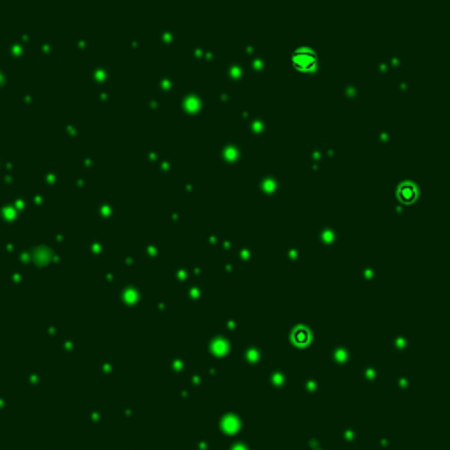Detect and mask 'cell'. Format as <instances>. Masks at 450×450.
<instances>
[{
  "label": "cell",
  "mask_w": 450,
  "mask_h": 450,
  "mask_svg": "<svg viewBox=\"0 0 450 450\" xmlns=\"http://www.w3.org/2000/svg\"><path fill=\"white\" fill-rule=\"evenodd\" d=\"M266 69H268V62L262 55H253L252 58H248V63H246V71L252 72L253 76L261 78V76L266 74Z\"/></svg>",
  "instance_id": "cell-17"
},
{
  "label": "cell",
  "mask_w": 450,
  "mask_h": 450,
  "mask_svg": "<svg viewBox=\"0 0 450 450\" xmlns=\"http://www.w3.org/2000/svg\"><path fill=\"white\" fill-rule=\"evenodd\" d=\"M142 301H144V288H142L141 285L131 281V283L123 285V287L120 288L118 303L122 308H125V310L135 308V306L141 304Z\"/></svg>",
  "instance_id": "cell-3"
},
{
  "label": "cell",
  "mask_w": 450,
  "mask_h": 450,
  "mask_svg": "<svg viewBox=\"0 0 450 450\" xmlns=\"http://www.w3.org/2000/svg\"><path fill=\"white\" fill-rule=\"evenodd\" d=\"M304 246L301 245V243H290V245L285 246L283 253H281V257H283L285 262H290V264H294V262H299L301 259L304 257Z\"/></svg>",
  "instance_id": "cell-16"
},
{
  "label": "cell",
  "mask_w": 450,
  "mask_h": 450,
  "mask_svg": "<svg viewBox=\"0 0 450 450\" xmlns=\"http://www.w3.org/2000/svg\"><path fill=\"white\" fill-rule=\"evenodd\" d=\"M320 151L324 158H334L338 155V148L334 144H320Z\"/></svg>",
  "instance_id": "cell-40"
},
{
  "label": "cell",
  "mask_w": 450,
  "mask_h": 450,
  "mask_svg": "<svg viewBox=\"0 0 450 450\" xmlns=\"http://www.w3.org/2000/svg\"><path fill=\"white\" fill-rule=\"evenodd\" d=\"M262 357H264V352H262V347L261 345H248V347L245 348V360L250 364H255L259 362V360H262Z\"/></svg>",
  "instance_id": "cell-25"
},
{
  "label": "cell",
  "mask_w": 450,
  "mask_h": 450,
  "mask_svg": "<svg viewBox=\"0 0 450 450\" xmlns=\"http://www.w3.org/2000/svg\"><path fill=\"white\" fill-rule=\"evenodd\" d=\"M160 106H162V99H160V95H150V97L146 99V107L150 111L160 109Z\"/></svg>",
  "instance_id": "cell-42"
},
{
  "label": "cell",
  "mask_w": 450,
  "mask_h": 450,
  "mask_svg": "<svg viewBox=\"0 0 450 450\" xmlns=\"http://www.w3.org/2000/svg\"><path fill=\"white\" fill-rule=\"evenodd\" d=\"M241 123L252 135H264L271 129V118L266 113H255L250 107H245L241 113Z\"/></svg>",
  "instance_id": "cell-2"
},
{
  "label": "cell",
  "mask_w": 450,
  "mask_h": 450,
  "mask_svg": "<svg viewBox=\"0 0 450 450\" xmlns=\"http://www.w3.org/2000/svg\"><path fill=\"white\" fill-rule=\"evenodd\" d=\"M315 243L318 246H332L336 241L340 239V234L332 224H322L315 229Z\"/></svg>",
  "instance_id": "cell-9"
},
{
  "label": "cell",
  "mask_w": 450,
  "mask_h": 450,
  "mask_svg": "<svg viewBox=\"0 0 450 450\" xmlns=\"http://www.w3.org/2000/svg\"><path fill=\"white\" fill-rule=\"evenodd\" d=\"M322 164H324V157H322V151H320V144L313 146L308 153V171L310 173H320L322 169Z\"/></svg>",
  "instance_id": "cell-20"
},
{
  "label": "cell",
  "mask_w": 450,
  "mask_h": 450,
  "mask_svg": "<svg viewBox=\"0 0 450 450\" xmlns=\"http://www.w3.org/2000/svg\"><path fill=\"white\" fill-rule=\"evenodd\" d=\"M95 215L100 220H111L116 215V208L111 201H99L95 204Z\"/></svg>",
  "instance_id": "cell-21"
},
{
  "label": "cell",
  "mask_w": 450,
  "mask_h": 450,
  "mask_svg": "<svg viewBox=\"0 0 450 450\" xmlns=\"http://www.w3.org/2000/svg\"><path fill=\"white\" fill-rule=\"evenodd\" d=\"M204 51H206V44L199 43V41L192 43L190 44V47H188V55L192 56L194 60H197V62H202V58H204Z\"/></svg>",
  "instance_id": "cell-29"
},
{
  "label": "cell",
  "mask_w": 450,
  "mask_h": 450,
  "mask_svg": "<svg viewBox=\"0 0 450 450\" xmlns=\"http://www.w3.org/2000/svg\"><path fill=\"white\" fill-rule=\"evenodd\" d=\"M257 47H259V44L255 43V41H243L241 43V47H239V53L243 56H246V58H252L253 55H257Z\"/></svg>",
  "instance_id": "cell-31"
},
{
  "label": "cell",
  "mask_w": 450,
  "mask_h": 450,
  "mask_svg": "<svg viewBox=\"0 0 450 450\" xmlns=\"http://www.w3.org/2000/svg\"><path fill=\"white\" fill-rule=\"evenodd\" d=\"M137 43H139V41L132 39V41H131V46H132V47H135V46H137Z\"/></svg>",
  "instance_id": "cell-52"
},
{
  "label": "cell",
  "mask_w": 450,
  "mask_h": 450,
  "mask_svg": "<svg viewBox=\"0 0 450 450\" xmlns=\"http://www.w3.org/2000/svg\"><path fill=\"white\" fill-rule=\"evenodd\" d=\"M160 153H162V151L157 150L155 146H148V148H146V151H144V158H146V164L153 166V164L157 162V158L160 157Z\"/></svg>",
  "instance_id": "cell-37"
},
{
  "label": "cell",
  "mask_w": 450,
  "mask_h": 450,
  "mask_svg": "<svg viewBox=\"0 0 450 450\" xmlns=\"http://www.w3.org/2000/svg\"><path fill=\"white\" fill-rule=\"evenodd\" d=\"M408 345H410V336L403 334V332H396V334L391 338V347L399 352L408 348Z\"/></svg>",
  "instance_id": "cell-27"
},
{
  "label": "cell",
  "mask_w": 450,
  "mask_h": 450,
  "mask_svg": "<svg viewBox=\"0 0 450 450\" xmlns=\"http://www.w3.org/2000/svg\"><path fill=\"white\" fill-rule=\"evenodd\" d=\"M392 139H394V132H392L391 129H387V127H383V129H380V131L376 132V141H378L380 144H389Z\"/></svg>",
  "instance_id": "cell-35"
},
{
  "label": "cell",
  "mask_w": 450,
  "mask_h": 450,
  "mask_svg": "<svg viewBox=\"0 0 450 450\" xmlns=\"http://www.w3.org/2000/svg\"><path fill=\"white\" fill-rule=\"evenodd\" d=\"M176 87H178V81L169 72H164L155 79V88H157L158 93H173Z\"/></svg>",
  "instance_id": "cell-11"
},
{
  "label": "cell",
  "mask_w": 450,
  "mask_h": 450,
  "mask_svg": "<svg viewBox=\"0 0 450 450\" xmlns=\"http://www.w3.org/2000/svg\"><path fill=\"white\" fill-rule=\"evenodd\" d=\"M90 252L93 255H104L106 253V243L102 239H93L90 245Z\"/></svg>",
  "instance_id": "cell-38"
},
{
  "label": "cell",
  "mask_w": 450,
  "mask_h": 450,
  "mask_svg": "<svg viewBox=\"0 0 450 450\" xmlns=\"http://www.w3.org/2000/svg\"><path fill=\"white\" fill-rule=\"evenodd\" d=\"M217 55H218L217 47H210V46H206L204 58H202V62H204V63H211V62H215V60H217Z\"/></svg>",
  "instance_id": "cell-44"
},
{
  "label": "cell",
  "mask_w": 450,
  "mask_h": 450,
  "mask_svg": "<svg viewBox=\"0 0 450 450\" xmlns=\"http://www.w3.org/2000/svg\"><path fill=\"white\" fill-rule=\"evenodd\" d=\"M120 264H122L123 271H131V269H134L135 264H137V257L132 255V253H127V255H123L122 259H120Z\"/></svg>",
  "instance_id": "cell-36"
},
{
  "label": "cell",
  "mask_w": 450,
  "mask_h": 450,
  "mask_svg": "<svg viewBox=\"0 0 450 450\" xmlns=\"http://www.w3.org/2000/svg\"><path fill=\"white\" fill-rule=\"evenodd\" d=\"M408 208H410V206H408V204H403V202H401V204L398 206V213H406Z\"/></svg>",
  "instance_id": "cell-51"
},
{
  "label": "cell",
  "mask_w": 450,
  "mask_h": 450,
  "mask_svg": "<svg viewBox=\"0 0 450 450\" xmlns=\"http://www.w3.org/2000/svg\"><path fill=\"white\" fill-rule=\"evenodd\" d=\"M111 71L113 69L109 65H95L93 67V81H99V83H104L107 81L111 76Z\"/></svg>",
  "instance_id": "cell-30"
},
{
  "label": "cell",
  "mask_w": 450,
  "mask_h": 450,
  "mask_svg": "<svg viewBox=\"0 0 450 450\" xmlns=\"http://www.w3.org/2000/svg\"><path fill=\"white\" fill-rule=\"evenodd\" d=\"M155 173L160 174V176H166L171 171L176 167V158L173 153H160V157L157 158V162L153 164Z\"/></svg>",
  "instance_id": "cell-12"
},
{
  "label": "cell",
  "mask_w": 450,
  "mask_h": 450,
  "mask_svg": "<svg viewBox=\"0 0 450 450\" xmlns=\"http://www.w3.org/2000/svg\"><path fill=\"white\" fill-rule=\"evenodd\" d=\"M341 95H343V99L354 102V100H357L360 97V85L357 81H352L350 79V81H347L341 87Z\"/></svg>",
  "instance_id": "cell-23"
},
{
  "label": "cell",
  "mask_w": 450,
  "mask_h": 450,
  "mask_svg": "<svg viewBox=\"0 0 450 450\" xmlns=\"http://www.w3.org/2000/svg\"><path fill=\"white\" fill-rule=\"evenodd\" d=\"M153 306H155V310H157V312H166V310H169V299H167V297H164V296L157 297V299H155V303H153Z\"/></svg>",
  "instance_id": "cell-43"
},
{
  "label": "cell",
  "mask_w": 450,
  "mask_h": 450,
  "mask_svg": "<svg viewBox=\"0 0 450 450\" xmlns=\"http://www.w3.org/2000/svg\"><path fill=\"white\" fill-rule=\"evenodd\" d=\"M220 271L224 272V274H227V276H232L234 272H236V268H234V264L232 262H222L220 264Z\"/></svg>",
  "instance_id": "cell-47"
},
{
  "label": "cell",
  "mask_w": 450,
  "mask_h": 450,
  "mask_svg": "<svg viewBox=\"0 0 450 450\" xmlns=\"http://www.w3.org/2000/svg\"><path fill=\"white\" fill-rule=\"evenodd\" d=\"M241 325H243L241 318L239 316H236V315H232V313L225 315L220 322V329L224 332H237V331H241Z\"/></svg>",
  "instance_id": "cell-22"
},
{
  "label": "cell",
  "mask_w": 450,
  "mask_h": 450,
  "mask_svg": "<svg viewBox=\"0 0 450 450\" xmlns=\"http://www.w3.org/2000/svg\"><path fill=\"white\" fill-rule=\"evenodd\" d=\"M376 276H378V269L373 264H364L360 268V278H362L364 283H371L376 280Z\"/></svg>",
  "instance_id": "cell-28"
},
{
  "label": "cell",
  "mask_w": 450,
  "mask_h": 450,
  "mask_svg": "<svg viewBox=\"0 0 450 450\" xmlns=\"http://www.w3.org/2000/svg\"><path fill=\"white\" fill-rule=\"evenodd\" d=\"M408 90H410V81H398V83L394 85V91L398 95L406 93Z\"/></svg>",
  "instance_id": "cell-46"
},
{
  "label": "cell",
  "mask_w": 450,
  "mask_h": 450,
  "mask_svg": "<svg viewBox=\"0 0 450 450\" xmlns=\"http://www.w3.org/2000/svg\"><path fill=\"white\" fill-rule=\"evenodd\" d=\"M417 194H419V188L411 181H401V185H398V195L403 204L410 206V202L417 199Z\"/></svg>",
  "instance_id": "cell-14"
},
{
  "label": "cell",
  "mask_w": 450,
  "mask_h": 450,
  "mask_svg": "<svg viewBox=\"0 0 450 450\" xmlns=\"http://www.w3.org/2000/svg\"><path fill=\"white\" fill-rule=\"evenodd\" d=\"M376 71H378L380 76H389L394 69H392V63L391 60H389V56H385V58H380L378 62H376Z\"/></svg>",
  "instance_id": "cell-34"
},
{
  "label": "cell",
  "mask_w": 450,
  "mask_h": 450,
  "mask_svg": "<svg viewBox=\"0 0 450 450\" xmlns=\"http://www.w3.org/2000/svg\"><path fill=\"white\" fill-rule=\"evenodd\" d=\"M225 74H227V79H229L232 85H241L245 83L246 78H248V71H246V65L241 60L234 58L227 63L225 67Z\"/></svg>",
  "instance_id": "cell-10"
},
{
  "label": "cell",
  "mask_w": 450,
  "mask_h": 450,
  "mask_svg": "<svg viewBox=\"0 0 450 450\" xmlns=\"http://www.w3.org/2000/svg\"><path fill=\"white\" fill-rule=\"evenodd\" d=\"M180 190H181L183 194H194V192H195V181H194V180L183 181L181 185H180Z\"/></svg>",
  "instance_id": "cell-45"
},
{
  "label": "cell",
  "mask_w": 450,
  "mask_h": 450,
  "mask_svg": "<svg viewBox=\"0 0 450 450\" xmlns=\"http://www.w3.org/2000/svg\"><path fill=\"white\" fill-rule=\"evenodd\" d=\"M162 252H164V248H162V243H160V241H146L141 248V255L150 262L158 261V259L162 257Z\"/></svg>",
  "instance_id": "cell-13"
},
{
  "label": "cell",
  "mask_w": 450,
  "mask_h": 450,
  "mask_svg": "<svg viewBox=\"0 0 450 450\" xmlns=\"http://www.w3.org/2000/svg\"><path fill=\"white\" fill-rule=\"evenodd\" d=\"M234 99V93L230 88H222L220 91H218V100H220L222 104H230Z\"/></svg>",
  "instance_id": "cell-41"
},
{
  "label": "cell",
  "mask_w": 450,
  "mask_h": 450,
  "mask_svg": "<svg viewBox=\"0 0 450 450\" xmlns=\"http://www.w3.org/2000/svg\"><path fill=\"white\" fill-rule=\"evenodd\" d=\"M100 99L102 100H109V99H113V90L111 88H100Z\"/></svg>",
  "instance_id": "cell-49"
},
{
  "label": "cell",
  "mask_w": 450,
  "mask_h": 450,
  "mask_svg": "<svg viewBox=\"0 0 450 450\" xmlns=\"http://www.w3.org/2000/svg\"><path fill=\"white\" fill-rule=\"evenodd\" d=\"M102 280L106 281L107 285H115V281H116V274L113 271H106L102 274Z\"/></svg>",
  "instance_id": "cell-48"
},
{
  "label": "cell",
  "mask_w": 450,
  "mask_h": 450,
  "mask_svg": "<svg viewBox=\"0 0 450 450\" xmlns=\"http://www.w3.org/2000/svg\"><path fill=\"white\" fill-rule=\"evenodd\" d=\"M218 241H220V236H218L217 230H206V232L202 234V245H204L206 248H215Z\"/></svg>",
  "instance_id": "cell-32"
},
{
  "label": "cell",
  "mask_w": 450,
  "mask_h": 450,
  "mask_svg": "<svg viewBox=\"0 0 450 450\" xmlns=\"http://www.w3.org/2000/svg\"><path fill=\"white\" fill-rule=\"evenodd\" d=\"M206 348L211 356L224 357L230 352V340L225 332H211L210 338H206Z\"/></svg>",
  "instance_id": "cell-7"
},
{
  "label": "cell",
  "mask_w": 450,
  "mask_h": 450,
  "mask_svg": "<svg viewBox=\"0 0 450 450\" xmlns=\"http://www.w3.org/2000/svg\"><path fill=\"white\" fill-rule=\"evenodd\" d=\"M236 252V261L241 262V264H250L257 259V252L250 243H241L239 246L234 248Z\"/></svg>",
  "instance_id": "cell-15"
},
{
  "label": "cell",
  "mask_w": 450,
  "mask_h": 450,
  "mask_svg": "<svg viewBox=\"0 0 450 450\" xmlns=\"http://www.w3.org/2000/svg\"><path fill=\"white\" fill-rule=\"evenodd\" d=\"M169 222L174 225H180L185 222V215H183V211H180L178 208H173V210L169 211Z\"/></svg>",
  "instance_id": "cell-39"
},
{
  "label": "cell",
  "mask_w": 450,
  "mask_h": 450,
  "mask_svg": "<svg viewBox=\"0 0 450 450\" xmlns=\"http://www.w3.org/2000/svg\"><path fill=\"white\" fill-rule=\"evenodd\" d=\"M173 280L176 281L178 285H188L190 281L194 280V276H192V269H190V264L174 266V269H173Z\"/></svg>",
  "instance_id": "cell-19"
},
{
  "label": "cell",
  "mask_w": 450,
  "mask_h": 450,
  "mask_svg": "<svg viewBox=\"0 0 450 450\" xmlns=\"http://www.w3.org/2000/svg\"><path fill=\"white\" fill-rule=\"evenodd\" d=\"M389 60H391L392 69H394V71H398V69L401 67V56H399V55H391V56H389Z\"/></svg>",
  "instance_id": "cell-50"
},
{
  "label": "cell",
  "mask_w": 450,
  "mask_h": 450,
  "mask_svg": "<svg viewBox=\"0 0 450 450\" xmlns=\"http://www.w3.org/2000/svg\"><path fill=\"white\" fill-rule=\"evenodd\" d=\"M185 296L190 303H202L206 296V290L199 281H190L188 285H185Z\"/></svg>",
  "instance_id": "cell-18"
},
{
  "label": "cell",
  "mask_w": 450,
  "mask_h": 450,
  "mask_svg": "<svg viewBox=\"0 0 450 450\" xmlns=\"http://www.w3.org/2000/svg\"><path fill=\"white\" fill-rule=\"evenodd\" d=\"M287 340L294 345V347H308L313 341V331L312 327L304 324H297L294 327L288 329Z\"/></svg>",
  "instance_id": "cell-8"
},
{
  "label": "cell",
  "mask_w": 450,
  "mask_h": 450,
  "mask_svg": "<svg viewBox=\"0 0 450 450\" xmlns=\"http://www.w3.org/2000/svg\"><path fill=\"white\" fill-rule=\"evenodd\" d=\"M257 192L264 199H274L281 194V180L274 173H264L257 180Z\"/></svg>",
  "instance_id": "cell-4"
},
{
  "label": "cell",
  "mask_w": 450,
  "mask_h": 450,
  "mask_svg": "<svg viewBox=\"0 0 450 450\" xmlns=\"http://www.w3.org/2000/svg\"><path fill=\"white\" fill-rule=\"evenodd\" d=\"M215 248H217L218 253H222V255H227V253H232L236 246H234L232 239H229V237H220V241L217 243Z\"/></svg>",
  "instance_id": "cell-33"
},
{
  "label": "cell",
  "mask_w": 450,
  "mask_h": 450,
  "mask_svg": "<svg viewBox=\"0 0 450 450\" xmlns=\"http://www.w3.org/2000/svg\"><path fill=\"white\" fill-rule=\"evenodd\" d=\"M243 157H245L243 148H241L236 141L224 142L220 146V150H218V160H220L222 166H230V167L241 166Z\"/></svg>",
  "instance_id": "cell-6"
},
{
  "label": "cell",
  "mask_w": 450,
  "mask_h": 450,
  "mask_svg": "<svg viewBox=\"0 0 450 450\" xmlns=\"http://www.w3.org/2000/svg\"><path fill=\"white\" fill-rule=\"evenodd\" d=\"M155 37H157V41L160 44H164V46H173L174 43H176V32H174V28L171 27H162L158 28L157 32H155Z\"/></svg>",
  "instance_id": "cell-24"
},
{
  "label": "cell",
  "mask_w": 450,
  "mask_h": 450,
  "mask_svg": "<svg viewBox=\"0 0 450 450\" xmlns=\"http://www.w3.org/2000/svg\"><path fill=\"white\" fill-rule=\"evenodd\" d=\"M206 111V97L201 90L190 88L180 99V113L185 118H197Z\"/></svg>",
  "instance_id": "cell-1"
},
{
  "label": "cell",
  "mask_w": 450,
  "mask_h": 450,
  "mask_svg": "<svg viewBox=\"0 0 450 450\" xmlns=\"http://www.w3.org/2000/svg\"><path fill=\"white\" fill-rule=\"evenodd\" d=\"M331 357L334 360H343L352 357V348L348 345H336L331 348Z\"/></svg>",
  "instance_id": "cell-26"
},
{
  "label": "cell",
  "mask_w": 450,
  "mask_h": 450,
  "mask_svg": "<svg viewBox=\"0 0 450 450\" xmlns=\"http://www.w3.org/2000/svg\"><path fill=\"white\" fill-rule=\"evenodd\" d=\"M292 63L299 71H312L316 65L315 49H312L306 43H301L292 51Z\"/></svg>",
  "instance_id": "cell-5"
}]
</instances>
